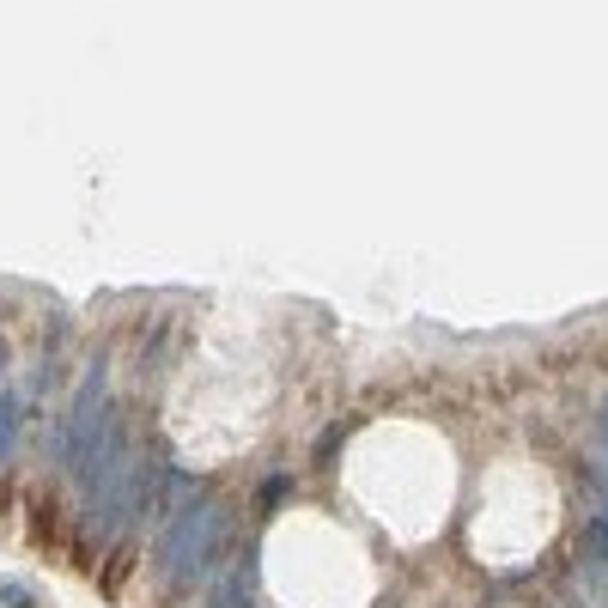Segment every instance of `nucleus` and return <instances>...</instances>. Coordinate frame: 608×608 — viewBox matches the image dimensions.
Listing matches in <instances>:
<instances>
[{
  "label": "nucleus",
  "instance_id": "f257e3e1",
  "mask_svg": "<svg viewBox=\"0 0 608 608\" xmlns=\"http://www.w3.org/2000/svg\"><path fill=\"white\" fill-rule=\"evenodd\" d=\"M225 529H232V511H225L213 493L195 511H183L177 523H165V536H159V572H165L171 590H189V584H201L219 566Z\"/></svg>",
  "mask_w": 608,
  "mask_h": 608
},
{
  "label": "nucleus",
  "instance_id": "f03ea898",
  "mask_svg": "<svg viewBox=\"0 0 608 608\" xmlns=\"http://www.w3.org/2000/svg\"><path fill=\"white\" fill-rule=\"evenodd\" d=\"M250 602H256V554H244V566L232 578H219V590H213L207 608H250Z\"/></svg>",
  "mask_w": 608,
  "mask_h": 608
},
{
  "label": "nucleus",
  "instance_id": "7ed1b4c3",
  "mask_svg": "<svg viewBox=\"0 0 608 608\" xmlns=\"http://www.w3.org/2000/svg\"><path fill=\"white\" fill-rule=\"evenodd\" d=\"M19 402H25V390H19V384L0 390V463H7L13 444H19Z\"/></svg>",
  "mask_w": 608,
  "mask_h": 608
},
{
  "label": "nucleus",
  "instance_id": "20e7f679",
  "mask_svg": "<svg viewBox=\"0 0 608 608\" xmlns=\"http://www.w3.org/2000/svg\"><path fill=\"white\" fill-rule=\"evenodd\" d=\"M0 602H7V608H37V590L25 578H0Z\"/></svg>",
  "mask_w": 608,
  "mask_h": 608
},
{
  "label": "nucleus",
  "instance_id": "39448f33",
  "mask_svg": "<svg viewBox=\"0 0 608 608\" xmlns=\"http://www.w3.org/2000/svg\"><path fill=\"white\" fill-rule=\"evenodd\" d=\"M286 487H292L286 475H268V481H262V511H268V505H280V499H286Z\"/></svg>",
  "mask_w": 608,
  "mask_h": 608
},
{
  "label": "nucleus",
  "instance_id": "423d86ee",
  "mask_svg": "<svg viewBox=\"0 0 608 608\" xmlns=\"http://www.w3.org/2000/svg\"><path fill=\"white\" fill-rule=\"evenodd\" d=\"M0 371H7V341H0Z\"/></svg>",
  "mask_w": 608,
  "mask_h": 608
}]
</instances>
